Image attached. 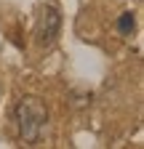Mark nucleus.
Wrapping results in <instances>:
<instances>
[{
	"mask_svg": "<svg viewBox=\"0 0 144 149\" xmlns=\"http://www.w3.org/2000/svg\"><path fill=\"white\" fill-rule=\"evenodd\" d=\"M59 27H62V11L48 3L40 8V16H38V27H35V37H38L40 45H51L59 35Z\"/></svg>",
	"mask_w": 144,
	"mask_h": 149,
	"instance_id": "nucleus-2",
	"label": "nucleus"
},
{
	"mask_svg": "<svg viewBox=\"0 0 144 149\" xmlns=\"http://www.w3.org/2000/svg\"><path fill=\"white\" fill-rule=\"evenodd\" d=\"M13 117H16V125H19V136L27 144H35V141L40 139L45 123H48V112H45V107H43L40 99L24 96L19 104H16Z\"/></svg>",
	"mask_w": 144,
	"mask_h": 149,
	"instance_id": "nucleus-1",
	"label": "nucleus"
},
{
	"mask_svg": "<svg viewBox=\"0 0 144 149\" xmlns=\"http://www.w3.org/2000/svg\"><path fill=\"white\" fill-rule=\"evenodd\" d=\"M117 29H120V35H134V29H136V19H134L131 11H125V13L117 19Z\"/></svg>",
	"mask_w": 144,
	"mask_h": 149,
	"instance_id": "nucleus-3",
	"label": "nucleus"
}]
</instances>
